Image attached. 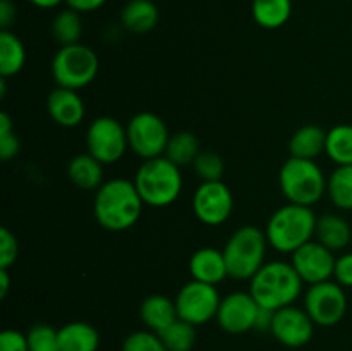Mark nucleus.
<instances>
[{
  "label": "nucleus",
  "mask_w": 352,
  "mask_h": 351,
  "mask_svg": "<svg viewBox=\"0 0 352 351\" xmlns=\"http://www.w3.org/2000/svg\"><path fill=\"white\" fill-rule=\"evenodd\" d=\"M143 200L133 181L122 178L105 181L95 193L93 213L103 229L122 233L140 220Z\"/></svg>",
  "instance_id": "1"
},
{
  "label": "nucleus",
  "mask_w": 352,
  "mask_h": 351,
  "mask_svg": "<svg viewBox=\"0 0 352 351\" xmlns=\"http://www.w3.org/2000/svg\"><path fill=\"white\" fill-rule=\"evenodd\" d=\"M302 279L292 264L282 260L265 264L250 281V292L261 308L277 310L291 306L302 292Z\"/></svg>",
  "instance_id": "2"
},
{
  "label": "nucleus",
  "mask_w": 352,
  "mask_h": 351,
  "mask_svg": "<svg viewBox=\"0 0 352 351\" xmlns=\"http://www.w3.org/2000/svg\"><path fill=\"white\" fill-rule=\"evenodd\" d=\"M316 215L311 206L287 205L275 210L268 219L265 234L268 244L278 253H294L315 237Z\"/></svg>",
  "instance_id": "3"
},
{
  "label": "nucleus",
  "mask_w": 352,
  "mask_h": 351,
  "mask_svg": "<svg viewBox=\"0 0 352 351\" xmlns=\"http://www.w3.org/2000/svg\"><path fill=\"white\" fill-rule=\"evenodd\" d=\"M144 205L164 209L172 205L181 196L182 174L181 167L167 157L143 160L133 179Z\"/></svg>",
  "instance_id": "4"
},
{
  "label": "nucleus",
  "mask_w": 352,
  "mask_h": 351,
  "mask_svg": "<svg viewBox=\"0 0 352 351\" xmlns=\"http://www.w3.org/2000/svg\"><path fill=\"white\" fill-rule=\"evenodd\" d=\"M270 246L265 231L256 226H243L234 231L223 246L229 277L236 281H251L267 262V248Z\"/></svg>",
  "instance_id": "5"
},
{
  "label": "nucleus",
  "mask_w": 352,
  "mask_h": 351,
  "mask_svg": "<svg viewBox=\"0 0 352 351\" xmlns=\"http://www.w3.org/2000/svg\"><path fill=\"white\" fill-rule=\"evenodd\" d=\"M329 179L315 160L289 157L278 174L282 195L289 203L313 206L327 193Z\"/></svg>",
  "instance_id": "6"
},
{
  "label": "nucleus",
  "mask_w": 352,
  "mask_h": 351,
  "mask_svg": "<svg viewBox=\"0 0 352 351\" xmlns=\"http://www.w3.org/2000/svg\"><path fill=\"white\" fill-rule=\"evenodd\" d=\"M100 61L91 47L82 43L65 45L52 58V78L57 86L81 89L96 79Z\"/></svg>",
  "instance_id": "7"
},
{
  "label": "nucleus",
  "mask_w": 352,
  "mask_h": 351,
  "mask_svg": "<svg viewBox=\"0 0 352 351\" xmlns=\"http://www.w3.org/2000/svg\"><path fill=\"white\" fill-rule=\"evenodd\" d=\"M126 131L131 151L143 160L165 155L170 133L160 116L153 112L136 114L127 123Z\"/></svg>",
  "instance_id": "8"
},
{
  "label": "nucleus",
  "mask_w": 352,
  "mask_h": 351,
  "mask_svg": "<svg viewBox=\"0 0 352 351\" xmlns=\"http://www.w3.org/2000/svg\"><path fill=\"white\" fill-rule=\"evenodd\" d=\"M86 148L103 165L116 164L129 148L126 127L113 117H96L86 129Z\"/></svg>",
  "instance_id": "9"
},
{
  "label": "nucleus",
  "mask_w": 352,
  "mask_h": 351,
  "mask_svg": "<svg viewBox=\"0 0 352 351\" xmlns=\"http://www.w3.org/2000/svg\"><path fill=\"white\" fill-rule=\"evenodd\" d=\"M174 301L179 319L186 320L196 327L217 319V312H219L222 298H220L217 286L199 281H189L179 289Z\"/></svg>",
  "instance_id": "10"
},
{
  "label": "nucleus",
  "mask_w": 352,
  "mask_h": 351,
  "mask_svg": "<svg viewBox=\"0 0 352 351\" xmlns=\"http://www.w3.org/2000/svg\"><path fill=\"white\" fill-rule=\"evenodd\" d=\"M305 310L315 326L332 327L347 312V295L337 281H325L309 286L305 292Z\"/></svg>",
  "instance_id": "11"
},
{
  "label": "nucleus",
  "mask_w": 352,
  "mask_h": 351,
  "mask_svg": "<svg viewBox=\"0 0 352 351\" xmlns=\"http://www.w3.org/2000/svg\"><path fill=\"white\" fill-rule=\"evenodd\" d=\"M234 210V196L223 181H203L192 195V212L205 226H222Z\"/></svg>",
  "instance_id": "12"
},
{
  "label": "nucleus",
  "mask_w": 352,
  "mask_h": 351,
  "mask_svg": "<svg viewBox=\"0 0 352 351\" xmlns=\"http://www.w3.org/2000/svg\"><path fill=\"white\" fill-rule=\"evenodd\" d=\"M336 260L332 250L323 246L316 240H311L292 253L291 264L302 282L313 286L332 279Z\"/></svg>",
  "instance_id": "13"
},
{
  "label": "nucleus",
  "mask_w": 352,
  "mask_h": 351,
  "mask_svg": "<svg viewBox=\"0 0 352 351\" xmlns=\"http://www.w3.org/2000/svg\"><path fill=\"white\" fill-rule=\"evenodd\" d=\"M260 305L254 301L251 292L236 291L222 298L217 312V322L226 332L244 334L256 327Z\"/></svg>",
  "instance_id": "14"
},
{
  "label": "nucleus",
  "mask_w": 352,
  "mask_h": 351,
  "mask_svg": "<svg viewBox=\"0 0 352 351\" xmlns=\"http://www.w3.org/2000/svg\"><path fill=\"white\" fill-rule=\"evenodd\" d=\"M270 332L275 339L287 348H302L311 341L315 322L305 308L291 305L274 313Z\"/></svg>",
  "instance_id": "15"
},
{
  "label": "nucleus",
  "mask_w": 352,
  "mask_h": 351,
  "mask_svg": "<svg viewBox=\"0 0 352 351\" xmlns=\"http://www.w3.org/2000/svg\"><path fill=\"white\" fill-rule=\"evenodd\" d=\"M47 110L50 119L62 127H76L86 116V107L76 89L57 86L47 98Z\"/></svg>",
  "instance_id": "16"
},
{
  "label": "nucleus",
  "mask_w": 352,
  "mask_h": 351,
  "mask_svg": "<svg viewBox=\"0 0 352 351\" xmlns=\"http://www.w3.org/2000/svg\"><path fill=\"white\" fill-rule=\"evenodd\" d=\"M189 274L192 281L206 282V284L219 286L229 277L223 251L213 246H205L196 250L189 258Z\"/></svg>",
  "instance_id": "17"
},
{
  "label": "nucleus",
  "mask_w": 352,
  "mask_h": 351,
  "mask_svg": "<svg viewBox=\"0 0 352 351\" xmlns=\"http://www.w3.org/2000/svg\"><path fill=\"white\" fill-rule=\"evenodd\" d=\"M140 317L148 330L157 334L179 319L175 301L165 295L146 296L140 306Z\"/></svg>",
  "instance_id": "18"
},
{
  "label": "nucleus",
  "mask_w": 352,
  "mask_h": 351,
  "mask_svg": "<svg viewBox=\"0 0 352 351\" xmlns=\"http://www.w3.org/2000/svg\"><path fill=\"white\" fill-rule=\"evenodd\" d=\"M158 7L151 0H129L120 10V24L134 34H144L158 24Z\"/></svg>",
  "instance_id": "19"
},
{
  "label": "nucleus",
  "mask_w": 352,
  "mask_h": 351,
  "mask_svg": "<svg viewBox=\"0 0 352 351\" xmlns=\"http://www.w3.org/2000/svg\"><path fill=\"white\" fill-rule=\"evenodd\" d=\"M315 237L329 250L340 251L351 243L352 229L344 217L337 213H323L316 219Z\"/></svg>",
  "instance_id": "20"
},
{
  "label": "nucleus",
  "mask_w": 352,
  "mask_h": 351,
  "mask_svg": "<svg viewBox=\"0 0 352 351\" xmlns=\"http://www.w3.org/2000/svg\"><path fill=\"white\" fill-rule=\"evenodd\" d=\"M58 346L60 351H98L100 334L91 323L76 320L58 329Z\"/></svg>",
  "instance_id": "21"
},
{
  "label": "nucleus",
  "mask_w": 352,
  "mask_h": 351,
  "mask_svg": "<svg viewBox=\"0 0 352 351\" xmlns=\"http://www.w3.org/2000/svg\"><path fill=\"white\" fill-rule=\"evenodd\" d=\"M67 176L76 188L96 191L103 184V164L93 155L79 153L69 162Z\"/></svg>",
  "instance_id": "22"
},
{
  "label": "nucleus",
  "mask_w": 352,
  "mask_h": 351,
  "mask_svg": "<svg viewBox=\"0 0 352 351\" xmlns=\"http://www.w3.org/2000/svg\"><path fill=\"white\" fill-rule=\"evenodd\" d=\"M325 147L327 131H323L320 126H315V124H306V126L299 127L289 140L291 157L306 158V160H315L325 151Z\"/></svg>",
  "instance_id": "23"
},
{
  "label": "nucleus",
  "mask_w": 352,
  "mask_h": 351,
  "mask_svg": "<svg viewBox=\"0 0 352 351\" xmlns=\"http://www.w3.org/2000/svg\"><path fill=\"white\" fill-rule=\"evenodd\" d=\"M251 14L260 28L278 30L291 19L292 0H253Z\"/></svg>",
  "instance_id": "24"
},
{
  "label": "nucleus",
  "mask_w": 352,
  "mask_h": 351,
  "mask_svg": "<svg viewBox=\"0 0 352 351\" xmlns=\"http://www.w3.org/2000/svg\"><path fill=\"white\" fill-rule=\"evenodd\" d=\"M26 62V48L12 31H0V76L12 78L19 74Z\"/></svg>",
  "instance_id": "25"
},
{
  "label": "nucleus",
  "mask_w": 352,
  "mask_h": 351,
  "mask_svg": "<svg viewBox=\"0 0 352 351\" xmlns=\"http://www.w3.org/2000/svg\"><path fill=\"white\" fill-rule=\"evenodd\" d=\"M199 140L189 131H177L168 138L165 157L174 162L177 167L195 164L196 157L199 155Z\"/></svg>",
  "instance_id": "26"
},
{
  "label": "nucleus",
  "mask_w": 352,
  "mask_h": 351,
  "mask_svg": "<svg viewBox=\"0 0 352 351\" xmlns=\"http://www.w3.org/2000/svg\"><path fill=\"white\" fill-rule=\"evenodd\" d=\"M325 153L336 165H352V126L337 124L327 131Z\"/></svg>",
  "instance_id": "27"
},
{
  "label": "nucleus",
  "mask_w": 352,
  "mask_h": 351,
  "mask_svg": "<svg viewBox=\"0 0 352 351\" xmlns=\"http://www.w3.org/2000/svg\"><path fill=\"white\" fill-rule=\"evenodd\" d=\"M82 19L81 14L74 9H64L52 21V36L60 47L81 43Z\"/></svg>",
  "instance_id": "28"
},
{
  "label": "nucleus",
  "mask_w": 352,
  "mask_h": 351,
  "mask_svg": "<svg viewBox=\"0 0 352 351\" xmlns=\"http://www.w3.org/2000/svg\"><path fill=\"white\" fill-rule=\"evenodd\" d=\"M330 202L340 210H352V165H337L327 182Z\"/></svg>",
  "instance_id": "29"
},
{
  "label": "nucleus",
  "mask_w": 352,
  "mask_h": 351,
  "mask_svg": "<svg viewBox=\"0 0 352 351\" xmlns=\"http://www.w3.org/2000/svg\"><path fill=\"white\" fill-rule=\"evenodd\" d=\"M167 351H191L196 343V327L186 320L177 319L158 332Z\"/></svg>",
  "instance_id": "30"
},
{
  "label": "nucleus",
  "mask_w": 352,
  "mask_h": 351,
  "mask_svg": "<svg viewBox=\"0 0 352 351\" xmlns=\"http://www.w3.org/2000/svg\"><path fill=\"white\" fill-rule=\"evenodd\" d=\"M30 351H60L58 346V329L48 323H34L26 332Z\"/></svg>",
  "instance_id": "31"
},
{
  "label": "nucleus",
  "mask_w": 352,
  "mask_h": 351,
  "mask_svg": "<svg viewBox=\"0 0 352 351\" xmlns=\"http://www.w3.org/2000/svg\"><path fill=\"white\" fill-rule=\"evenodd\" d=\"M192 167H195L196 174L201 181H222L226 164H223V158L219 153L205 150L199 151Z\"/></svg>",
  "instance_id": "32"
},
{
  "label": "nucleus",
  "mask_w": 352,
  "mask_h": 351,
  "mask_svg": "<svg viewBox=\"0 0 352 351\" xmlns=\"http://www.w3.org/2000/svg\"><path fill=\"white\" fill-rule=\"evenodd\" d=\"M21 151V141L14 133V123L7 112L0 114V158L9 162Z\"/></svg>",
  "instance_id": "33"
},
{
  "label": "nucleus",
  "mask_w": 352,
  "mask_h": 351,
  "mask_svg": "<svg viewBox=\"0 0 352 351\" xmlns=\"http://www.w3.org/2000/svg\"><path fill=\"white\" fill-rule=\"evenodd\" d=\"M122 351H167V348L153 330H136L124 339Z\"/></svg>",
  "instance_id": "34"
},
{
  "label": "nucleus",
  "mask_w": 352,
  "mask_h": 351,
  "mask_svg": "<svg viewBox=\"0 0 352 351\" xmlns=\"http://www.w3.org/2000/svg\"><path fill=\"white\" fill-rule=\"evenodd\" d=\"M19 244L14 233L7 227H0V268H9L16 264Z\"/></svg>",
  "instance_id": "35"
},
{
  "label": "nucleus",
  "mask_w": 352,
  "mask_h": 351,
  "mask_svg": "<svg viewBox=\"0 0 352 351\" xmlns=\"http://www.w3.org/2000/svg\"><path fill=\"white\" fill-rule=\"evenodd\" d=\"M0 351H30L26 334L16 329H6L0 332Z\"/></svg>",
  "instance_id": "36"
},
{
  "label": "nucleus",
  "mask_w": 352,
  "mask_h": 351,
  "mask_svg": "<svg viewBox=\"0 0 352 351\" xmlns=\"http://www.w3.org/2000/svg\"><path fill=\"white\" fill-rule=\"evenodd\" d=\"M333 277L342 288H352V251L337 258Z\"/></svg>",
  "instance_id": "37"
},
{
  "label": "nucleus",
  "mask_w": 352,
  "mask_h": 351,
  "mask_svg": "<svg viewBox=\"0 0 352 351\" xmlns=\"http://www.w3.org/2000/svg\"><path fill=\"white\" fill-rule=\"evenodd\" d=\"M109 0H65L69 9L78 10L79 14H88L95 12V10L102 9Z\"/></svg>",
  "instance_id": "38"
},
{
  "label": "nucleus",
  "mask_w": 352,
  "mask_h": 351,
  "mask_svg": "<svg viewBox=\"0 0 352 351\" xmlns=\"http://www.w3.org/2000/svg\"><path fill=\"white\" fill-rule=\"evenodd\" d=\"M14 21H16V6L10 0H2L0 2V28L9 30Z\"/></svg>",
  "instance_id": "39"
},
{
  "label": "nucleus",
  "mask_w": 352,
  "mask_h": 351,
  "mask_svg": "<svg viewBox=\"0 0 352 351\" xmlns=\"http://www.w3.org/2000/svg\"><path fill=\"white\" fill-rule=\"evenodd\" d=\"M10 277L9 268H0V298H6L7 291H9Z\"/></svg>",
  "instance_id": "40"
},
{
  "label": "nucleus",
  "mask_w": 352,
  "mask_h": 351,
  "mask_svg": "<svg viewBox=\"0 0 352 351\" xmlns=\"http://www.w3.org/2000/svg\"><path fill=\"white\" fill-rule=\"evenodd\" d=\"M28 2H31L38 9H55L60 3H64L65 0H28Z\"/></svg>",
  "instance_id": "41"
}]
</instances>
